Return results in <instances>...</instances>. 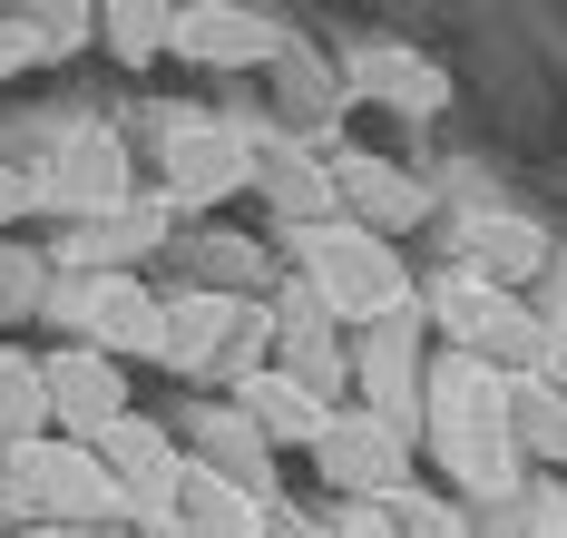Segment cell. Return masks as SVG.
Masks as SVG:
<instances>
[{"instance_id":"obj_24","label":"cell","mask_w":567,"mask_h":538,"mask_svg":"<svg viewBox=\"0 0 567 538\" xmlns=\"http://www.w3.org/2000/svg\"><path fill=\"white\" fill-rule=\"evenodd\" d=\"M30 60H50V50H40V20H30V10H0V79H20Z\"/></svg>"},{"instance_id":"obj_25","label":"cell","mask_w":567,"mask_h":538,"mask_svg":"<svg viewBox=\"0 0 567 538\" xmlns=\"http://www.w3.org/2000/svg\"><path fill=\"white\" fill-rule=\"evenodd\" d=\"M20 216H40V177L30 167H0V226H20Z\"/></svg>"},{"instance_id":"obj_11","label":"cell","mask_w":567,"mask_h":538,"mask_svg":"<svg viewBox=\"0 0 567 538\" xmlns=\"http://www.w3.org/2000/svg\"><path fill=\"white\" fill-rule=\"evenodd\" d=\"M411 353H421V323H411V313H382V323L362 333V353H352V372H362V412H382L401 441L421 431V362Z\"/></svg>"},{"instance_id":"obj_22","label":"cell","mask_w":567,"mask_h":538,"mask_svg":"<svg viewBox=\"0 0 567 538\" xmlns=\"http://www.w3.org/2000/svg\"><path fill=\"white\" fill-rule=\"evenodd\" d=\"M50 265H40V245H0V323H30L40 303H50Z\"/></svg>"},{"instance_id":"obj_7","label":"cell","mask_w":567,"mask_h":538,"mask_svg":"<svg viewBox=\"0 0 567 538\" xmlns=\"http://www.w3.org/2000/svg\"><path fill=\"white\" fill-rule=\"evenodd\" d=\"M40 382H50V431L79 441V451H99L117 421L137 412V402H127V362L89 353V343H50V353H40Z\"/></svg>"},{"instance_id":"obj_14","label":"cell","mask_w":567,"mask_h":538,"mask_svg":"<svg viewBox=\"0 0 567 538\" xmlns=\"http://www.w3.org/2000/svg\"><path fill=\"white\" fill-rule=\"evenodd\" d=\"M333 196L352 226H372V236H392V226H421L431 216V196L401 177V167H382V157H333Z\"/></svg>"},{"instance_id":"obj_16","label":"cell","mask_w":567,"mask_h":538,"mask_svg":"<svg viewBox=\"0 0 567 538\" xmlns=\"http://www.w3.org/2000/svg\"><path fill=\"white\" fill-rule=\"evenodd\" d=\"M176 529H186V538H265V499H245L235 479H216V470H196V461H186Z\"/></svg>"},{"instance_id":"obj_18","label":"cell","mask_w":567,"mask_h":538,"mask_svg":"<svg viewBox=\"0 0 567 538\" xmlns=\"http://www.w3.org/2000/svg\"><path fill=\"white\" fill-rule=\"evenodd\" d=\"M538 255H548V245H538V226H518V216H480V226H470V255H460V265L518 294V284L538 275Z\"/></svg>"},{"instance_id":"obj_10","label":"cell","mask_w":567,"mask_h":538,"mask_svg":"<svg viewBox=\"0 0 567 538\" xmlns=\"http://www.w3.org/2000/svg\"><path fill=\"white\" fill-rule=\"evenodd\" d=\"M167 196H127V206H109V216H89V226H59V275H127L137 255H157V236H167Z\"/></svg>"},{"instance_id":"obj_9","label":"cell","mask_w":567,"mask_h":538,"mask_svg":"<svg viewBox=\"0 0 567 538\" xmlns=\"http://www.w3.org/2000/svg\"><path fill=\"white\" fill-rule=\"evenodd\" d=\"M157 167H167V186H157L167 206H216V196H235V186L255 177V147L235 127H216V118H176Z\"/></svg>"},{"instance_id":"obj_19","label":"cell","mask_w":567,"mask_h":538,"mask_svg":"<svg viewBox=\"0 0 567 538\" xmlns=\"http://www.w3.org/2000/svg\"><path fill=\"white\" fill-rule=\"evenodd\" d=\"M509 431L528 461H567V392L538 372H509Z\"/></svg>"},{"instance_id":"obj_23","label":"cell","mask_w":567,"mask_h":538,"mask_svg":"<svg viewBox=\"0 0 567 538\" xmlns=\"http://www.w3.org/2000/svg\"><path fill=\"white\" fill-rule=\"evenodd\" d=\"M382 519H392V538H480L470 519H460V499H431V489H401V499H382Z\"/></svg>"},{"instance_id":"obj_3","label":"cell","mask_w":567,"mask_h":538,"mask_svg":"<svg viewBox=\"0 0 567 538\" xmlns=\"http://www.w3.org/2000/svg\"><path fill=\"white\" fill-rule=\"evenodd\" d=\"M50 323H69V343H89L109 362H157L167 294H147L137 275H69V284H50Z\"/></svg>"},{"instance_id":"obj_28","label":"cell","mask_w":567,"mask_h":538,"mask_svg":"<svg viewBox=\"0 0 567 538\" xmlns=\"http://www.w3.org/2000/svg\"><path fill=\"white\" fill-rule=\"evenodd\" d=\"M137 538H186V529H137Z\"/></svg>"},{"instance_id":"obj_20","label":"cell","mask_w":567,"mask_h":538,"mask_svg":"<svg viewBox=\"0 0 567 538\" xmlns=\"http://www.w3.org/2000/svg\"><path fill=\"white\" fill-rule=\"evenodd\" d=\"M362 79H372V99H392V108H411V118H431V108H441V69H421L411 50H372Z\"/></svg>"},{"instance_id":"obj_5","label":"cell","mask_w":567,"mask_h":538,"mask_svg":"<svg viewBox=\"0 0 567 538\" xmlns=\"http://www.w3.org/2000/svg\"><path fill=\"white\" fill-rule=\"evenodd\" d=\"M99 461H109L117 519H137V529H176V489H186V451H176V431H157L147 412H127L109 441H99Z\"/></svg>"},{"instance_id":"obj_12","label":"cell","mask_w":567,"mask_h":538,"mask_svg":"<svg viewBox=\"0 0 567 538\" xmlns=\"http://www.w3.org/2000/svg\"><path fill=\"white\" fill-rule=\"evenodd\" d=\"M235 412L265 431V451H313V441H323V421H333L342 402H313L284 362H265V372H245V382H235Z\"/></svg>"},{"instance_id":"obj_8","label":"cell","mask_w":567,"mask_h":538,"mask_svg":"<svg viewBox=\"0 0 567 538\" xmlns=\"http://www.w3.org/2000/svg\"><path fill=\"white\" fill-rule=\"evenodd\" d=\"M127 196H137V186H127V137H117V127H69L50 147V167H40V216H69V226L109 216Z\"/></svg>"},{"instance_id":"obj_26","label":"cell","mask_w":567,"mask_h":538,"mask_svg":"<svg viewBox=\"0 0 567 538\" xmlns=\"http://www.w3.org/2000/svg\"><path fill=\"white\" fill-rule=\"evenodd\" d=\"M206 265H216V275H226V284H235V275H245L255 255H245V236H206Z\"/></svg>"},{"instance_id":"obj_21","label":"cell","mask_w":567,"mask_h":538,"mask_svg":"<svg viewBox=\"0 0 567 538\" xmlns=\"http://www.w3.org/2000/svg\"><path fill=\"white\" fill-rule=\"evenodd\" d=\"M99 40H109L117 60H157L176 40V10H157V0H117L109 20H99Z\"/></svg>"},{"instance_id":"obj_4","label":"cell","mask_w":567,"mask_h":538,"mask_svg":"<svg viewBox=\"0 0 567 538\" xmlns=\"http://www.w3.org/2000/svg\"><path fill=\"white\" fill-rule=\"evenodd\" d=\"M431 323H441V343L470 353V362H499V372H528V362H538V313H528L509 284L470 275V265H451V275L431 284Z\"/></svg>"},{"instance_id":"obj_13","label":"cell","mask_w":567,"mask_h":538,"mask_svg":"<svg viewBox=\"0 0 567 538\" xmlns=\"http://www.w3.org/2000/svg\"><path fill=\"white\" fill-rule=\"evenodd\" d=\"M167 50H176V60H196V69H255V60H275V50H284V30L265 20V10H176Z\"/></svg>"},{"instance_id":"obj_6","label":"cell","mask_w":567,"mask_h":538,"mask_svg":"<svg viewBox=\"0 0 567 538\" xmlns=\"http://www.w3.org/2000/svg\"><path fill=\"white\" fill-rule=\"evenodd\" d=\"M313 470L333 479L342 499H401L411 489V441H401L382 412H362V402H342L333 421H323V441H313Z\"/></svg>"},{"instance_id":"obj_17","label":"cell","mask_w":567,"mask_h":538,"mask_svg":"<svg viewBox=\"0 0 567 538\" xmlns=\"http://www.w3.org/2000/svg\"><path fill=\"white\" fill-rule=\"evenodd\" d=\"M30 441H59L50 431V382H40V353L0 343V451H30Z\"/></svg>"},{"instance_id":"obj_2","label":"cell","mask_w":567,"mask_h":538,"mask_svg":"<svg viewBox=\"0 0 567 538\" xmlns=\"http://www.w3.org/2000/svg\"><path fill=\"white\" fill-rule=\"evenodd\" d=\"M0 499L20 519H50V529L89 538V529H117V489H109V461L79 451V441H30V451H0Z\"/></svg>"},{"instance_id":"obj_1","label":"cell","mask_w":567,"mask_h":538,"mask_svg":"<svg viewBox=\"0 0 567 538\" xmlns=\"http://www.w3.org/2000/svg\"><path fill=\"white\" fill-rule=\"evenodd\" d=\"M293 265H303V284L333 303V323H382V313H411V284H401V255L372 226H352V216H323V226H303L293 236Z\"/></svg>"},{"instance_id":"obj_15","label":"cell","mask_w":567,"mask_h":538,"mask_svg":"<svg viewBox=\"0 0 567 538\" xmlns=\"http://www.w3.org/2000/svg\"><path fill=\"white\" fill-rule=\"evenodd\" d=\"M196 470H216V479H235L245 499H265V489H275V451H265V431L235 412V402H206V412H196Z\"/></svg>"},{"instance_id":"obj_27","label":"cell","mask_w":567,"mask_h":538,"mask_svg":"<svg viewBox=\"0 0 567 538\" xmlns=\"http://www.w3.org/2000/svg\"><path fill=\"white\" fill-rule=\"evenodd\" d=\"M10 538H69V529H50V519H30V529H10ZM89 538H109V529H89Z\"/></svg>"}]
</instances>
